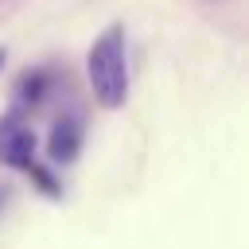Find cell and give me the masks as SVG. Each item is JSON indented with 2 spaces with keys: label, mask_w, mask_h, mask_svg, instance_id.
Instances as JSON below:
<instances>
[{
  "label": "cell",
  "mask_w": 249,
  "mask_h": 249,
  "mask_svg": "<svg viewBox=\"0 0 249 249\" xmlns=\"http://www.w3.org/2000/svg\"><path fill=\"white\" fill-rule=\"evenodd\" d=\"M51 89H54V78H51L43 66L23 70V74L16 78V89H12V109L27 117V113H35V109L51 97Z\"/></svg>",
  "instance_id": "277c9868"
},
{
  "label": "cell",
  "mask_w": 249,
  "mask_h": 249,
  "mask_svg": "<svg viewBox=\"0 0 249 249\" xmlns=\"http://www.w3.org/2000/svg\"><path fill=\"white\" fill-rule=\"evenodd\" d=\"M8 202H12V187H8V183H0V214H4V206H8Z\"/></svg>",
  "instance_id": "8992f818"
},
{
  "label": "cell",
  "mask_w": 249,
  "mask_h": 249,
  "mask_svg": "<svg viewBox=\"0 0 249 249\" xmlns=\"http://www.w3.org/2000/svg\"><path fill=\"white\" fill-rule=\"evenodd\" d=\"M82 140H86V121L78 109H66L51 121V132H47V156L54 167H70L78 156H82Z\"/></svg>",
  "instance_id": "3957f363"
},
{
  "label": "cell",
  "mask_w": 249,
  "mask_h": 249,
  "mask_svg": "<svg viewBox=\"0 0 249 249\" xmlns=\"http://www.w3.org/2000/svg\"><path fill=\"white\" fill-rule=\"evenodd\" d=\"M4 62H8V51H4V47H0V70H4Z\"/></svg>",
  "instance_id": "52a82bcc"
},
{
  "label": "cell",
  "mask_w": 249,
  "mask_h": 249,
  "mask_svg": "<svg viewBox=\"0 0 249 249\" xmlns=\"http://www.w3.org/2000/svg\"><path fill=\"white\" fill-rule=\"evenodd\" d=\"M35 144H39V140H35L27 117L16 113V109H8V113L0 117V163L23 171V167L35 160Z\"/></svg>",
  "instance_id": "7a4b0ae2"
},
{
  "label": "cell",
  "mask_w": 249,
  "mask_h": 249,
  "mask_svg": "<svg viewBox=\"0 0 249 249\" xmlns=\"http://www.w3.org/2000/svg\"><path fill=\"white\" fill-rule=\"evenodd\" d=\"M128 35L124 23H109L86 54V78L93 89V101L101 109H121L128 101Z\"/></svg>",
  "instance_id": "6da1fadb"
},
{
  "label": "cell",
  "mask_w": 249,
  "mask_h": 249,
  "mask_svg": "<svg viewBox=\"0 0 249 249\" xmlns=\"http://www.w3.org/2000/svg\"><path fill=\"white\" fill-rule=\"evenodd\" d=\"M23 171L31 175V183H35L43 195H51V198H58V195H62V183L54 179V171H51V167H43V163H35V160H31Z\"/></svg>",
  "instance_id": "5b68a950"
}]
</instances>
